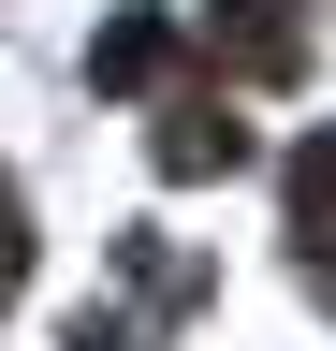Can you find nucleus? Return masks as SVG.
<instances>
[{"label":"nucleus","instance_id":"1","mask_svg":"<svg viewBox=\"0 0 336 351\" xmlns=\"http://www.w3.org/2000/svg\"><path fill=\"white\" fill-rule=\"evenodd\" d=\"M205 44H220V73L292 88L307 73V0H205Z\"/></svg>","mask_w":336,"mask_h":351},{"label":"nucleus","instance_id":"2","mask_svg":"<svg viewBox=\"0 0 336 351\" xmlns=\"http://www.w3.org/2000/svg\"><path fill=\"white\" fill-rule=\"evenodd\" d=\"M146 161H161V176H234V161H248V117H220V103H176V117L146 132Z\"/></svg>","mask_w":336,"mask_h":351},{"label":"nucleus","instance_id":"3","mask_svg":"<svg viewBox=\"0 0 336 351\" xmlns=\"http://www.w3.org/2000/svg\"><path fill=\"white\" fill-rule=\"evenodd\" d=\"M161 59H176V29H161V15H117V29L88 44V73H103V88H161Z\"/></svg>","mask_w":336,"mask_h":351},{"label":"nucleus","instance_id":"4","mask_svg":"<svg viewBox=\"0 0 336 351\" xmlns=\"http://www.w3.org/2000/svg\"><path fill=\"white\" fill-rule=\"evenodd\" d=\"M292 234L336 249V132H307V147H292Z\"/></svg>","mask_w":336,"mask_h":351},{"label":"nucleus","instance_id":"5","mask_svg":"<svg viewBox=\"0 0 336 351\" xmlns=\"http://www.w3.org/2000/svg\"><path fill=\"white\" fill-rule=\"evenodd\" d=\"M29 293V191H0V307Z\"/></svg>","mask_w":336,"mask_h":351},{"label":"nucleus","instance_id":"6","mask_svg":"<svg viewBox=\"0 0 336 351\" xmlns=\"http://www.w3.org/2000/svg\"><path fill=\"white\" fill-rule=\"evenodd\" d=\"M73 351H132V322H117V307H88V322H73Z\"/></svg>","mask_w":336,"mask_h":351}]
</instances>
